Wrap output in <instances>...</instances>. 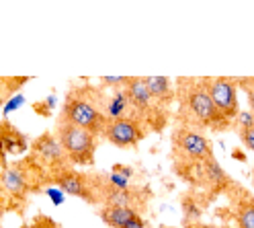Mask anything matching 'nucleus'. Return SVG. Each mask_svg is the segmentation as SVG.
Masks as SVG:
<instances>
[{
    "instance_id": "nucleus-1",
    "label": "nucleus",
    "mask_w": 254,
    "mask_h": 228,
    "mask_svg": "<svg viewBox=\"0 0 254 228\" xmlns=\"http://www.w3.org/2000/svg\"><path fill=\"white\" fill-rule=\"evenodd\" d=\"M62 119L86 129L92 136L105 134V127L109 123V117L99 107V103H94L90 95H84L82 89L68 93L66 103H64V111H62Z\"/></svg>"
},
{
    "instance_id": "nucleus-2",
    "label": "nucleus",
    "mask_w": 254,
    "mask_h": 228,
    "mask_svg": "<svg viewBox=\"0 0 254 228\" xmlns=\"http://www.w3.org/2000/svg\"><path fill=\"white\" fill-rule=\"evenodd\" d=\"M56 138L62 146L66 158L72 165L78 167H88L94 162V152H97V136H92L86 129L78 127L74 123H68L60 119L58 129H56Z\"/></svg>"
},
{
    "instance_id": "nucleus-3",
    "label": "nucleus",
    "mask_w": 254,
    "mask_h": 228,
    "mask_svg": "<svg viewBox=\"0 0 254 228\" xmlns=\"http://www.w3.org/2000/svg\"><path fill=\"white\" fill-rule=\"evenodd\" d=\"M185 111L190 115V119L203 127L226 129L230 125V121L221 115L215 103L211 101L207 87H205V80L189 85V89L185 91Z\"/></svg>"
},
{
    "instance_id": "nucleus-4",
    "label": "nucleus",
    "mask_w": 254,
    "mask_h": 228,
    "mask_svg": "<svg viewBox=\"0 0 254 228\" xmlns=\"http://www.w3.org/2000/svg\"><path fill=\"white\" fill-rule=\"evenodd\" d=\"M205 87L211 97V101L215 103L217 111L224 115L228 121L238 117L240 113V103H238V87L232 78H207Z\"/></svg>"
},
{
    "instance_id": "nucleus-5",
    "label": "nucleus",
    "mask_w": 254,
    "mask_h": 228,
    "mask_svg": "<svg viewBox=\"0 0 254 228\" xmlns=\"http://www.w3.org/2000/svg\"><path fill=\"white\" fill-rule=\"evenodd\" d=\"M105 136L117 148H135L146 138V129L135 117L127 115L121 119H111L105 127Z\"/></svg>"
},
{
    "instance_id": "nucleus-6",
    "label": "nucleus",
    "mask_w": 254,
    "mask_h": 228,
    "mask_svg": "<svg viewBox=\"0 0 254 228\" xmlns=\"http://www.w3.org/2000/svg\"><path fill=\"white\" fill-rule=\"evenodd\" d=\"M172 140H174V148H179L189 160H199V162H203L205 158L213 156L211 142L205 138L203 134L193 132V129L181 127V129H177V132H174Z\"/></svg>"
},
{
    "instance_id": "nucleus-7",
    "label": "nucleus",
    "mask_w": 254,
    "mask_h": 228,
    "mask_svg": "<svg viewBox=\"0 0 254 228\" xmlns=\"http://www.w3.org/2000/svg\"><path fill=\"white\" fill-rule=\"evenodd\" d=\"M54 181L58 185V189H62L64 193H70V195H76V198H82L84 202H97L94 193L90 191L88 187V181H86V175H80L76 171H70V169H60L54 177Z\"/></svg>"
},
{
    "instance_id": "nucleus-8",
    "label": "nucleus",
    "mask_w": 254,
    "mask_h": 228,
    "mask_svg": "<svg viewBox=\"0 0 254 228\" xmlns=\"http://www.w3.org/2000/svg\"><path fill=\"white\" fill-rule=\"evenodd\" d=\"M125 93H127V99H129V105L141 113V115H146L148 121L152 119L154 115V99H152V95L146 87V78H129L127 80V85H125Z\"/></svg>"
},
{
    "instance_id": "nucleus-9",
    "label": "nucleus",
    "mask_w": 254,
    "mask_h": 228,
    "mask_svg": "<svg viewBox=\"0 0 254 228\" xmlns=\"http://www.w3.org/2000/svg\"><path fill=\"white\" fill-rule=\"evenodd\" d=\"M33 152L39 156V160H43L45 165H50L54 169L60 171V167L64 165V160H68L64 154L62 146L56 138V134H43L33 142Z\"/></svg>"
},
{
    "instance_id": "nucleus-10",
    "label": "nucleus",
    "mask_w": 254,
    "mask_h": 228,
    "mask_svg": "<svg viewBox=\"0 0 254 228\" xmlns=\"http://www.w3.org/2000/svg\"><path fill=\"white\" fill-rule=\"evenodd\" d=\"M201 169H203V177L207 179L209 187H211L215 193L232 185V179H230V175H228L224 169L219 167V162H217L213 156L205 158V160L201 162Z\"/></svg>"
},
{
    "instance_id": "nucleus-11",
    "label": "nucleus",
    "mask_w": 254,
    "mask_h": 228,
    "mask_svg": "<svg viewBox=\"0 0 254 228\" xmlns=\"http://www.w3.org/2000/svg\"><path fill=\"white\" fill-rule=\"evenodd\" d=\"M135 216H139L135 208H125V206H105L101 210V220L111 228H123Z\"/></svg>"
},
{
    "instance_id": "nucleus-12",
    "label": "nucleus",
    "mask_w": 254,
    "mask_h": 228,
    "mask_svg": "<svg viewBox=\"0 0 254 228\" xmlns=\"http://www.w3.org/2000/svg\"><path fill=\"white\" fill-rule=\"evenodd\" d=\"M0 138H2L6 154H21L27 150V138L14 125L2 121L0 123Z\"/></svg>"
},
{
    "instance_id": "nucleus-13",
    "label": "nucleus",
    "mask_w": 254,
    "mask_h": 228,
    "mask_svg": "<svg viewBox=\"0 0 254 228\" xmlns=\"http://www.w3.org/2000/svg\"><path fill=\"white\" fill-rule=\"evenodd\" d=\"M146 87H148V91L152 95V99L158 105H168L174 99L170 78H166V76H148L146 78Z\"/></svg>"
},
{
    "instance_id": "nucleus-14",
    "label": "nucleus",
    "mask_w": 254,
    "mask_h": 228,
    "mask_svg": "<svg viewBox=\"0 0 254 228\" xmlns=\"http://www.w3.org/2000/svg\"><path fill=\"white\" fill-rule=\"evenodd\" d=\"M240 200H238V208H236V220H238V228H254V198L242 189L240 191Z\"/></svg>"
},
{
    "instance_id": "nucleus-15",
    "label": "nucleus",
    "mask_w": 254,
    "mask_h": 228,
    "mask_svg": "<svg viewBox=\"0 0 254 228\" xmlns=\"http://www.w3.org/2000/svg\"><path fill=\"white\" fill-rule=\"evenodd\" d=\"M127 107H131L129 105V99H127V93L125 89L121 91H115L113 95H111V99L105 107V115L111 119H121V117H127Z\"/></svg>"
},
{
    "instance_id": "nucleus-16",
    "label": "nucleus",
    "mask_w": 254,
    "mask_h": 228,
    "mask_svg": "<svg viewBox=\"0 0 254 228\" xmlns=\"http://www.w3.org/2000/svg\"><path fill=\"white\" fill-rule=\"evenodd\" d=\"M4 185L12 193H21L27 189V175L21 173L19 169H8L4 173Z\"/></svg>"
},
{
    "instance_id": "nucleus-17",
    "label": "nucleus",
    "mask_w": 254,
    "mask_h": 228,
    "mask_svg": "<svg viewBox=\"0 0 254 228\" xmlns=\"http://www.w3.org/2000/svg\"><path fill=\"white\" fill-rule=\"evenodd\" d=\"M56 103H58V99H56L54 95H50V97H47V101L35 103V105H33V109H37V113H39V115L50 117V115H52V109L56 107Z\"/></svg>"
},
{
    "instance_id": "nucleus-18",
    "label": "nucleus",
    "mask_w": 254,
    "mask_h": 228,
    "mask_svg": "<svg viewBox=\"0 0 254 228\" xmlns=\"http://www.w3.org/2000/svg\"><path fill=\"white\" fill-rule=\"evenodd\" d=\"M21 105H25V97L23 95H12V99H8V103H4L2 113H4V115H8V113L17 111Z\"/></svg>"
},
{
    "instance_id": "nucleus-19",
    "label": "nucleus",
    "mask_w": 254,
    "mask_h": 228,
    "mask_svg": "<svg viewBox=\"0 0 254 228\" xmlns=\"http://www.w3.org/2000/svg\"><path fill=\"white\" fill-rule=\"evenodd\" d=\"M240 85L246 91V99H248V105H250V113L254 115V78H246V80H242Z\"/></svg>"
},
{
    "instance_id": "nucleus-20",
    "label": "nucleus",
    "mask_w": 254,
    "mask_h": 228,
    "mask_svg": "<svg viewBox=\"0 0 254 228\" xmlns=\"http://www.w3.org/2000/svg\"><path fill=\"white\" fill-rule=\"evenodd\" d=\"M45 195L52 200L54 206H62V204H64V191L58 189V187H47V189H45Z\"/></svg>"
},
{
    "instance_id": "nucleus-21",
    "label": "nucleus",
    "mask_w": 254,
    "mask_h": 228,
    "mask_svg": "<svg viewBox=\"0 0 254 228\" xmlns=\"http://www.w3.org/2000/svg\"><path fill=\"white\" fill-rule=\"evenodd\" d=\"M240 140L254 152V125L252 127H246V129H240Z\"/></svg>"
},
{
    "instance_id": "nucleus-22",
    "label": "nucleus",
    "mask_w": 254,
    "mask_h": 228,
    "mask_svg": "<svg viewBox=\"0 0 254 228\" xmlns=\"http://www.w3.org/2000/svg\"><path fill=\"white\" fill-rule=\"evenodd\" d=\"M238 121H240V127L246 129V127H252L254 125V115L250 111H242V113H238Z\"/></svg>"
},
{
    "instance_id": "nucleus-23",
    "label": "nucleus",
    "mask_w": 254,
    "mask_h": 228,
    "mask_svg": "<svg viewBox=\"0 0 254 228\" xmlns=\"http://www.w3.org/2000/svg\"><path fill=\"white\" fill-rule=\"evenodd\" d=\"M127 80H129L127 76H103V83L111 87H125Z\"/></svg>"
},
{
    "instance_id": "nucleus-24",
    "label": "nucleus",
    "mask_w": 254,
    "mask_h": 228,
    "mask_svg": "<svg viewBox=\"0 0 254 228\" xmlns=\"http://www.w3.org/2000/svg\"><path fill=\"white\" fill-rule=\"evenodd\" d=\"M37 228H60L54 220H50V218H47V216H37L35 218V222H33Z\"/></svg>"
},
{
    "instance_id": "nucleus-25",
    "label": "nucleus",
    "mask_w": 254,
    "mask_h": 228,
    "mask_svg": "<svg viewBox=\"0 0 254 228\" xmlns=\"http://www.w3.org/2000/svg\"><path fill=\"white\" fill-rule=\"evenodd\" d=\"M111 173H117V175H121V177H125V179H131L133 169H131V167H125V165H113Z\"/></svg>"
},
{
    "instance_id": "nucleus-26",
    "label": "nucleus",
    "mask_w": 254,
    "mask_h": 228,
    "mask_svg": "<svg viewBox=\"0 0 254 228\" xmlns=\"http://www.w3.org/2000/svg\"><path fill=\"white\" fill-rule=\"evenodd\" d=\"M123 228H148V226H146V222H144V220H141V216H135L131 222H127Z\"/></svg>"
},
{
    "instance_id": "nucleus-27",
    "label": "nucleus",
    "mask_w": 254,
    "mask_h": 228,
    "mask_svg": "<svg viewBox=\"0 0 254 228\" xmlns=\"http://www.w3.org/2000/svg\"><path fill=\"white\" fill-rule=\"evenodd\" d=\"M0 167H6V150H4L2 138H0Z\"/></svg>"
},
{
    "instance_id": "nucleus-28",
    "label": "nucleus",
    "mask_w": 254,
    "mask_h": 228,
    "mask_svg": "<svg viewBox=\"0 0 254 228\" xmlns=\"http://www.w3.org/2000/svg\"><path fill=\"white\" fill-rule=\"evenodd\" d=\"M21 228H37L35 224H27V226H21Z\"/></svg>"
},
{
    "instance_id": "nucleus-29",
    "label": "nucleus",
    "mask_w": 254,
    "mask_h": 228,
    "mask_svg": "<svg viewBox=\"0 0 254 228\" xmlns=\"http://www.w3.org/2000/svg\"><path fill=\"white\" fill-rule=\"evenodd\" d=\"M0 105H2V95H0Z\"/></svg>"
}]
</instances>
